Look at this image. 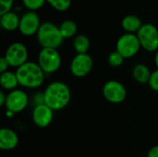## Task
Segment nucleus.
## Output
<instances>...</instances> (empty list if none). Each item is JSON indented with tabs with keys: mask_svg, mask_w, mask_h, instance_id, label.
I'll use <instances>...</instances> for the list:
<instances>
[{
	"mask_svg": "<svg viewBox=\"0 0 158 157\" xmlns=\"http://www.w3.org/2000/svg\"><path fill=\"white\" fill-rule=\"evenodd\" d=\"M70 100V91L62 81L50 83L44 93V103L52 110H60L67 106Z\"/></svg>",
	"mask_w": 158,
	"mask_h": 157,
	"instance_id": "f257e3e1",
	"label": "nucleus"
},
{
	"mask_svg": "<svg viewBox=\"0 0 158 157\" xmlns=\"http://www.w3.org/2000/svg\"><path fill=\"white\" fill-rule=\"evenodd\" d=\"M16 75L19 84L26 88H37L44 80V72L37 63L27 61L17 68Z\"/></svg>",
	"mask_w": 158,
	"mask_h": 157,
	"instance_id": "f03ea898",
	"label": "nucleus"
},
{
	"mask_svg": "<svg viewBox=\"0 0 158 157\" xmlns=\"http://www.w3.org/2000/svg\"><path fill=\"white\" fill-rule=\"evenodd\" d=\"M37 41L43 48H58L64 41L59 27L55 23L46 21L41 24L36 34Z\"/></svg>",
	"mask_w": 158,
	"mask_h": 157,
	"instance_id": "7ed1b4c3",
	"label": "nucleus"
},
{
	"mask_svg": "<svg viewBox=\"0 0 158 157\" xmlns=\"http://www.w3.org/2000/svg\"><path fill=\"white\" fill-rule=\"evenodd\" d=\"M38 65L44 73H53L61 66V56L55 48H42L38 56Z\"/></svg>",
	"mask_w": 158,
	"mask_h": 157,
	"instance_id": "20e7f679",
	"label": "nucleus"
},
{
	"mask_svg": "<svg viewBox=\"0 0 158 157\" xmlns=\"http://www.w3.org/2000/svg\"><path fill=\"white\" fill-rule=\"evenodd\" d=\"M141 46L148 51L155 52L158 50V29L152 23H145L136 33Z\"/></svg>",
	"mask_w": 158,
	"mask_h": 157,
	"instance_id": "39448f33",
	"label": "nucleus"
},
{
	"mask_svg": "<svg viewBox=\"0 0 158 157\" xmlns=\"http://www.w3.org/2000/svg\"><path fill=\"white\" fill-rule=\"evenodd\" d=\"M141 43L135 33H125L121 35L116 44L117 51L123 56L124 58L134 56L141 48Z\"/></svg>",
	"mask_w": 158,
	"mask_h": 157,
	"instance_id": "423d86ee",
	"label": "nucleus"
},
{
	"mask_svg": "<svg viewBox=\"0 0 158 157\" xmlns=\"http://www.w3.org/2000/svg\"><path fill=\"white\" fill-rule=\"evenodd\" d=\"M4 56L10 67H15L18 68L27 62L28 50L23 43L16 42L7 47Z\"/></svg>",
	"mask_w": 158,
	"mask_h": 157,
	"instance_id": "0eeeda50",
	"label": "nucleus"
},
{
	"mask_svg": "<svg viewBox=\"0 0 158 157\" xmlns=\"http://www.w3.org/2000/svg\"><path fill=\"white\" fill-rule=\"evenodd\" d=\"M94 61L88 54H77L70 62V72L77 78L87 76L93 68Z\"/></svg>",
	"mask_w": 158,
	"mask_h": 157,
	"instance_id": "6e6552de",
	"label": "nucleus"
},
{
	"mask_svg": "<svg viewBox=\"0 0 158 157\" xmlns=\"http://www.w3.org/2000/svg\"><path fill=\"white\" fill-rule=\"evenodd\" d=\"M41 24L39 15L35 11L28 10L20 17L19 31L24 36H31L37 34Z\"/></svg>",
	"mask_w": 158,
	"mask_h": 157,
	"instance_id": "1a4fd4ad",
	"label": "nucleus"
},
{
	"mask_svg": "<svg viewBox=\"0 0 158 157\" xmlns=\"http://www.w3.org/2000/svg\"><path fill=\"white\" fill-rule=\"evenodd\" d=\"M104 97L112 104L122 103L127 96L126 88L117 81H109L103 87Z\"/></svg>",
	"mask_w": 158,
	"mask_h": 157,
	"instance_id": "9d476101",
	"label": "nucleus"
},
{
	"mask_svg": "<svg viewBox=\"0 0 158 157\" xmlns=\"http://www.w3.org/2000/svg\"><path fill=\"white\" fill-rule=\"evenodd\" d=\"M29 99L25 92L21 90H13L6 95V108L7 111L15 114L24 110L28 105Z\"/></svg>",
	"mask_w": 158,
	"mask_h": 157,
	"instance_id": "9b49d317",
	"label": "nucleus"
},
{
	"mask_svg": "<svg viewBox=\"0 0 158 157\" xmlns=\"http://www.w3.org/2000/svg\"><path fill=\"white\" fill-rule=\"evenodd\" d=\"M53 111L44 103L37 105L32 111V120L39 128H45L50 125L53 119Z\"/></svg>",
	"mask_w": 158,
	"mask_h": 157,
	"instance_id": "f8f14e48",
	"label": "nucleus"
},
{
	"mask_svg": "<svg viewBox=\"0 0 158 157\" xmlns=\"http://www.w3.org/2000/svg\"><path fill=\"white\" fill-rule=\"evenodd\" d=\"M19 143L17 133L10 129H1L0 130V148L4 151L14 149Z\"/></svg>",
	"mask_w": 158,
	"mask_h": 157,
	"instance_id": "ddd939ff",
	"label": "nucleus"
},
{
	"mask_svg": "<svg viewBox=\"0 0 158 157\" xmlns=\"http://www.w3.org/2000/svg\"><path fill=\"white\" fill-rule=\"evenodd\" d=\"M143 25L142 19L135 15H127L121 20V27L127 33H137Z\"/></svg>",
	"mask_w": 158,
	"mask_h": 157,
	"instance_id": "4468645a",
	"label": "nucleus"
},
{
	"mask_svg": "<svg viewBox=\"0 0 158 157\" xmlns=\"http://www.w3.org/2000/svg\"><path fill=\"white\" fill-rule=\"evenodd\" d=\"M19 19L20 18L18 16V14L14 11H9L6 14L1 15L0 18V23L1 27L8 31H15L19 29Z\"/></svg>",
	"mask_w": 158,
	"mask_h": 157,
	"instance_id": "2eb2a0df",
	"label": "nucleus"
},
{
	"mask_svg": "<svg viewBox=\"0 0 158 157\" xmlns=\"http://www.w3.org/2000/svg\"><path fill=\"white\" fill-rule=\"evenodd\" d=\"M151 74L152 73L150 72V69L144 64H138L132 69L133 78L137 82L142 84L147 83L149 81Z\"/></svg>",
	"mask_w": 158,
	"mask_h": 157,
	"instance_id": "dca6fc26",
	"label": "nucleus"
},
{
	"mask_svg": "<svg viewBox=\"0 0 158 157\" xmlns=\"http://www.w3.org/2000/svg\"><path fill=\"white\" fill-rule=\"evenodd\" d=\"M0 84L3 89L13 91L19 85V81H18L16 73L10 72V71H6L4 73H1Z\"/></svg>",
	"mask_w": 158,
	"mask_h": 157,
	"instance_id": "f3484780",
	"label": "nucleus"
},
{
	"mask_svg": "<svg viewBox=\"0 0 158 157\" xmlns=\"http://www.w3.org/2000/svg\"><path fill=\"white\" fill-rule=\"evenodd\" d=\"M73 47L77 54H87L90 48V40L84 34H79L74 37Z\"/></svg>",
	"mask_w": 158,
	"mask_h": 157,
	"instance_id": "a211bd4d",
	"label": "nucleus"
},
{
	"mask_svg": "<svg viewBox=\"0 0 158 157\" xmlns=\"http://www.w3.org/2000/svg\"><path fill=\"white\" fill-rule=\"evenodd\" d=\"M59 30H60V32H61L63 38L68 39V38H72L76 35L78 27H77V24L73 20L66 19L60 24Z\"/></svg>",
	"mask_w": 158,
	"mask_h": 157,
	"instance_id": "6ab92c4d",
	"label": "nucleus"
},
{
	"mask_svg": "<svg viewBox=\"0 0 158 157\" xmlns=\"http://www.w3.org/2000/svg\"><path fill=\"white\" fill-rule=\"evenodd\" d=\"M46 2L57 11H66L69 8L72 0H46Z\"/></svg>",
	"mask_w": 158,
	"mask_h": 157,
	"instance_id": "aec40b11",
	"label": "nucleus"
},
{
	"mask_svg": "<svg viewBox=\"0 0 158 157\" xmlns=\"http://www.w3.org/2000/svg\"><path fill=\"white\" fill-rule=\"evenodd\" d=\"M46 0H22L23 6L29 11H36L44 6Z\"/></svg>",
	"mask_w": 158,
	"mask_h": 157,
	"instance_id": "412c9836",
	"label": "nucleus"
},
{
	"mask_svg": "<svg viewBox=\"0 0 158 157\" xmlns=\"http://www.w3.org/2000/svg\"><path fill=\"white\" fill-rule=\"evenodd\" d=\"M123 61H124L123 56L119 54L117 50L112 52L107 57V62L112 67H119L123 63Z\"/></svg>",
	"mask_w": 158,
	"mask_h": 157,
	"instance_id": "4be33fe9",
	"label": "nucleus"
},
{
	"mask_svg": "<svg viewBox=\"0 0 158 157\" xmlns=\"http://www.w3.org/2000/svg\"><path fill=\"white\" fill-rule=\"evenodd\" d=\"M14 0H0V15L11 11Z\"/></svg>",
	"mask_w": 158,
	"mask_h": 157,
	"instance_id": "5701e85b",
	"label": "nucleus"
},
{
	"mask_svg": "<svg viewBox=\"0 0 158 157\" xmlns=\"http://www.w3.org/2000/svg\"><path fill=\"white\" fill-rule=\"evenodd\" d=\"M150 88L155 91V92H158V69H156V71L152 72L150 80L148 81Z\"/></svg>",
	"mask_w": 158,
	"mask_h": 157,
	"instance_id": "b1692460",
	"label": "nucleus"
},
{
	"mask_svg": "<svg viewBox=\"0 0 158 157\" xmlns=\"http://www.w3.org/2000/svg\"><path fill=\"white\" fill-rule=\"evenodd\" d=\"M9 67L8 62L6 61V59L5 58V56H2L0 58V72L4 73L6 71H7V68Z\"/></svg>",
	"mask_w": 158,
	"mask_h": 157,
	"instance_id": "393cba45",
	"label": "nucleus"
},
{
	"mask_svg": "<svg viewBox=\"0 0 158 157\" xmlns=\"http://www.w3.org/2000/svg\"><path fill=\"white\" fill-rule=\"evenodd\" d=\"M147 157H158V145L152 147L149 150Z\"/></svg>",
	"mask_w": 158,
	"mask_h": 157,
	"instance_id": "a878e982",
	"label": "nucleus"
},
{
	"mask_svg": "<svg viewBox=\"0 0 158 157\" xmlns=\"http://www.w3.org/2000/svg\"><path fill=\"white\" fill-rule=\"evenodd\" d=\"M6 102V95L3 92H1L0 93V105H5Z\"/></svg>",
	"mask_w": 158,
	"mask_h": 157,
	"instance_id": "bb28decb",
	"label": "nucleus"
},
{
	"mask_svg": "<svg viewBox=\"0 0 158 157\" xmlns=\"http://www.w3.org/2000/svg\"><path fill=\"white\" fill-rule=\"evenodd\" d=\"M155 63H156V67L158 68V50L156 51V56H155Z\"/></svg>",
	"mask_w": 158,
	"mask_h": 157,
	"instance_id": "cd10ccee",
	"label": "nucleus"
}]
</instances>
